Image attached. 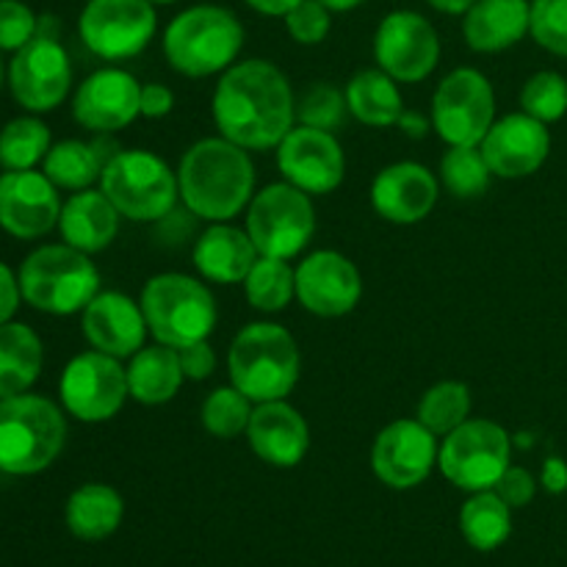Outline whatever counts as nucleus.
Listing matches in <instances>:
<instances>
[{
  "mask_svg": "<svg viewBox=\"0 0 567 567\" xmlns=\"http://www.w3.org/2000/svg\"><path fill=\"white\" fill-rule=\"evenodd\" d=\"M286 25L299 44H319L330 33V9L319 0H302L286 14Z\"/></svg>",
  "mask_w": 567,
  "mask_h": 567,
  "instance_id": "79ce46f5",
  "label": "nucleus"
},
{
  "mask_svg": "<svg viewBox=\"0 0 567 567\" xmlns=\"http://www.w3.org/2000/svg\"><path fill=\"white\" fill-rule=\"evenodd\" d=\"M66 441V421L50 399L17 393L0 399V471L31 476L50 468Z\"/></svg>",
  "mask_w": 567,
  "mask_h": 567,
  "instance_id": "20e7f679",
  "label": "nucleus"
},
{
  "mask_svg": "<svg viewBox=\"0 0 567 567\" xmlns=\"http://www.w3.org/2000/svg\"><path fill=\"white\" fill-rule=\"evenodd\" d=\"M460 532L476 551H496L513 535V507L496 491L474 493L460 509Z\"/></svg>",
  "mask_w": 567,
  "mask_h": 567,
  "instance_id": "473e14b6",
  "label": "nucleus"
},
{
  "mask_svg": "<svg viewBox=\"0 0 567 567\" xmlns=\"http://www.w3.org/2000/svg\"><path fill=\"white\" fill-rule=\"evenodd\" d=\"M244 288H247V299L255 310L277 313L297 297V271L288 266V260L260 255L249 269Z\"/></svg>",
  "mask_w": 567,
  "mask_h": 567,
  "instance_id": "72a5a7b5",
  "label": "nucleus"
},
{
  "mask_svg": "<svg viewBox=\"0 0 567 567\" xmlns=\"http://www.w3.org/2000/svg\"><path fill=\"white\" fill-rule=\"evenodd\" d=\"M437 463V435H432L419 419H402L388 424L371 449V468L382 485L393 491L419 487Z\"/></svg>",
  "mask_w": 567,
  "mask_h": 567,
  "instance_id": "dca6fc26",
  "label": "nucleus"
},
{
  "mask_svg": "<svg viewBox=\"0 0 567 567\" xmlns=\"http://www.w3.org/2000/svg\"><path fill=\"white\" fill-rule=\"evenodd\" d=\"M540 485L546 487V493L551 496H563L567 491V463L559 457H548L543 463V474H540Z\"/></svg>",
  "mask_w": 567,
  "mask_h": 567,
  "instance_id": "09e8293b",
  "label": "nucleus"
},
{
  "mask_svg": "<svg viewBox=\"0 0 567 567\" xmlns=\"http://www.w3.org/2000/svg\"><path fill=\"white\" fill-rule=\"evenodd\" d=\"M244 48V28L221 6H194L177 14L164 33V55L172 70L208 78L230 70Z\"/></svg>",
  "mask_w": 567,
  "mask_h": 567,
  "instance_id": "39448f33",
  "label": "nucleus"
},
{
  "mask_svg": "<svg viewBox=\"0 0 567 567\" xmlns=\"http://www.w3.org/2000/svg\"><path fill=\"white\" fill-rule=\"evenodd\" d=\"M529 33L548 53L567 59V0H535Z\"/></svg>",
  "mask_w": 567,
  "mask_h": 567,
  "instance_id": "a19ab883",
  "label": "nucleus"
},
{
  "mask_svg": "<svg viewBox=\"0 0 567 567\" xmlns=\"http://www.w3.org/2000/svg\"><path fill=\"white\" fill-rule=\"evenodd\" d=\"M380 70L399 83H415L432 75L441 61V39L419 11H391L374 37Z\"/></svg>",
  "mask_w": 567,
  "mask_h": 567,
  "instance_id": "2eb2a0df",
  "label": "nucleus"
},
{
  "mask_svg": "<svg viewBox=\"0 0 567 567\" xmlns=\"http://www.w3.org/2000/svg\"><path fill=\"white\" fill-rule=\"evenodd\" d=\"M524 114L540 122H557L567 114V81L559 72H537L520 89Z\"/></svg>",
  "mask_w": 567,
  "mask_h": 567,
  "instance_id": "58836bf2",
  "label": "nucleus"
},
{
  "mask_svg": "<svg viewBox=\"0 0 567 567\" xmlns=\"http://www.w3.org/2000/svg\"><path fill=\"white\" fill-rule=\"evenodd\" d=\"M347 105L352 116L371 127H391L402 116V94L396 81L382 70H363L349 81Z\"/></svg>",
  "mask_w": 567,
  "mask_h": 567,
  "instance_id": "2f4dec72",
  "label": "nucleus"
},
{
  "mask_svg": "<svg viewBox=\"0 0 567 567\" xmlns=\"http://www.w3.org/2000/svg\"><path fill=\"white\" fill-rule=\"evenodd\" d=\"M471 415V391L463 382H437L424 393L419 404V421L432 432V435H443L457 430L465 424Z\"/></svg>",
  "mask_w": 567,
  "mask_h": 567,
  "instance_id": "c9c22d12",
  "label": "nucleus"
},
{
  "mask_svg": "<svg viewBox=\"0 0 567 567\" xmlns=\"http://www.w3.org/2000/svg\"><path fill=\"white\" fill-rule=\"evenodd\" d=\"M39 31L33 11L20 0H0V50H20Z\"/></svg>",
  "mask_w": 567,
  "mask_h": 567,
  "instance_id": "37998d69",
  "label": "nucleus"
},
{
  "mask_svg": "<svg viewBox=\"0 0 567 567\" xmlns=\"http://www.w3.org/2000/svg\"><path fill=\"white\" fill-rule=\"evenodd\" d=\"M100 192L120 216L133 221H161L175 210L181 186L164 158L144 150H120L100 177Z\"/></svg>",
  "mask_w": 567,
  "mask_h": 567,
  "instance_id": "6e6552de",
  "label": "nucleus"
},
{
  "mask_svg": "<svg viewBox=\"0 0 567 567\" xmlns=\"http://www.w3.org/2000/svg\"><path fill=\"white\" fill-rule=\"evenodd\" d=\"M396 125L402 127V131L408 133L410 138H424L426 131H430V127H432V120H426V116L415 114V111H402V116H399Z\"/></svg>",
  "mask_w": 567,
  "mask_h": 567,
  "instance_id": "8fccbe9b",
  "label": "nucleus"
},
{
  "mask_svg": "<svg viewBox=\"0 0 567 567\" xmlns=\"http://www.w3.org/2000/svg\"><path fill=\"white\" fill-rule=\"evenodd\" d=\"M20 277H14V271L6 264H0V324L11 321V316L17 313V305H20Z\"/></svg>",
  "mask_w": 567,
  "mask_h": 567,
  "instance_id": "de8ad7c7",
  "label": "nucleus"
},
{
  "mask_svg": "<svg viewBox=\"0 0 567 567\" xmlns=\"http://www.w3.org/2000/svg\"><path fill=\"white\" fill-rule=\"evenodd\" d=\"M437 11H446V14H463L468 11L476 0H430Z\"/></svg>",
  "mask_w": 567,
  "mask_h": 567,
  "instance_id": "603ef678",
  "label": "nucleus"
},
{
  "mask_svg": "<svg viewBox=\"0 0 567 567\" xmlns=\"http://www.w3.org/2000/svg\"><path fill=\"white\" fill-rule=\"evenodd\" d=\"M42 341L17 321L0 324V399L25 393L42 371Z\"/></svg>",
  "mask_w": 567,
  "mask_h": 567,
  "instance_id": "7c9ffc66",
  "label": "nucleus"
},
{
  "mask_svg": "<svg viewBox=\"0 0 567 567\" xmlns=\"http://www.w3.org/2000/svg\"><path fill=\"white\" fill-rule=\"evenodd\" d=\"M529 0H476L465 11V42L476 53H502L529 33Z\"/></svg>",
  "mask_w": 567,
  "mask_h": 567,
  "instance_id": "a878e982",
  "label": "nucleus"
},
{
  "mask_svg": "<svg viewBox=\"0 0 567 567\" xmlns=\"http://www.w3.org/2000/svg\"><path fill=\"white\" fill-rule=\"evenodd\" d=\"M61 199L44 172L22 169L0 175V227L31 241L59 225Z\"/></svg>",
  "mask_w": 567,
  "mask_h": 567,
  "instance_id": "6ab92c4d",
  "label": "nucleus"
},
{
  "mask_svg": "<svg viewBox=\"0 0 567 567\" xmlns=\"http://www.w3.org/2000/svg\"><path fill=\"white\" fill-rule=\"evenodd\" d=\"M227 369L233 385L255 404L286 399L299 382L297 341L286 327L255 321L233 338Z\"/></svg>",
  "mask_w": 567,
  "mask_h": 567,
  "instance_id": "7ed1b4c3",
  "label": "nucleus"
},
{
  "mask_svg": "<svg viewBox=\"0 0 567 567\" xmlns=\"http://www.w3.org/2000/svg\"><path fill=\"white\" fill-rule=\"evenodd\" d=\"M493 491H496L498 496L509 504V507L520 509V507H526L532 498H535L537 482L526 468H520V465H509V468L502 474V480L496 482V487H493Z\"/></svg>",
  "mask_w": 567,
  "mask_h": 567,
  "instance_id": "c03bdc74",
  "label": "nucleus"
},
{
  "mask_svg": "<svg viewBox=\"0 0 567 567\" xmlns=\"http://www.w3.org/2000/svg\"><path fill=\"white\" fill-rule=\"evenodd\" d=\"M321 6H327L330 11H349V9H358L363 0H319Z\"/></svg>",
  "mask_w": 567,
  "mask_h": 567,
  "instance_id": "864d4df0",
  "label": "nucleus"
},
{
  "mask_svg": "<svg viewBox=\"0 0 567 567\" xmlns=\"http://www.w3.org/2000/svg\"><path fill=\"white\" fill-rule=\"evenodd\" d=\"M142 310L150 332L158 343L183 349L208 341L216 327L214 293L188 275H158L144 286Z\"/></svg>",
  "mask_w": 567,
  "mask_h": 567,
  "instance_id": "0eeeda50",
  "label": "nucleus"
},
{
  "mask_svg": "<svg viewBox=\"0 0 567 567\" xmlns=\"http://www.w3.org/2000/svg\"><path fill=\"white\" fill-rule=\"evenodd\" d=\"M277 166L286 183L305 194H330L341 186L347 158L330 131L299 125L277 144Z\"/></svg>",
  "mask_w": 567,
  "mask_h": 567,
  "instance_id": "f3484780",
  "label": "nucleus"
},
{
  "mask_svg": "<svg viewBox=\"0 0 567 567\" xmlns=\"http://www.w3.org/2000/svg\"><path fill=\"white\" fill-rule=\"evenodd\" d=\"M177 358H181V369L186 380L194 382H203L214 374L216 369V354L210 349L208 341H197V343H188V347L177 349Z\"/></svg>",
  "mask_w": 567,
  "mask_h": 567,
  "instance_id": "a18cd8bd",
  "label": "nucleus"
},
{
  "mask_svg": "<svg viewBox=\"0 0 567 567\" xmlns=\"http://www.w3.org/2000/svg\"><path fill=\"white\" fill-rule=\"evenodd\" d=\"M347 94L330 83H316L297 100V122L319 131H338L347 120Z\"/></svg>",
  "mask_w": 567,
  "mask_h": 567,
  "instance_id": "ea45409f",
  "label": "nucleus"
},
{
  "mask_svg": "<svg viewBox=\"0 0 567 567\" xmlns=\"http://www.w3.org/2000/svg\"><path fill=\"white\" fill-rule=\"evenodd\" d=\"M183 369L181 358H177V349L164 347H142L131 358L127 365V388H131V396L136 402L150 404H166L177 396L183 385Z\"/></svg>",
  "mask_w": 567,
  "mask_h": 567,
  "instance_id": "c756f323",
  "label": "nucleus"
},
{
  "mask_svg": "<svg viewBox=\"0 0 567 567\" xmlns=\"http://www.w3.org/2000/svg\"><path fill=\"white\" fill-rule=\"evenodd\" d=\"M72 114L89 131L116 133L142 114V86L125 70H97L78 86Z\"/></svg>",
  "mask_w": 567,
  "mask_h": 567,
  "instance_id": "412c9836",
  "label": "nucleus"
},
{
  "mask_svg": "<svg viewBox=\"0 0 567 567\" xmlns=\"http://www.w3.org/2000/svg\"><path fill=\"white\" fill-rule=\"evenodd\" d=\"M158 17L150 0H89L78 20L83 44L109 61L138 55L153 39Z\"/></svg>",
  "mask_w": 567,
  "mask_h": 567,
  "instance_id": "ddd939ff",
  "label": "nucleus"
},
{
  "mask_svg": "<svg viewBox=\"0 0 567 567\" xmlns=\"http://www.w3.org/2000/svg\"><path fill=\"white\" fill-rule=\"evenodd\" d=\"M175 109V94H172L169 86L164 83H150V86H142V116L147 120H161L169 111Z\"/></svg>",
  "mask_w": 567,
  "mask_h": 567,
  "instance_id": "49530a36",
  "label": "nucleus"
},
{
  "mask_svg": "<svg viewBox=\"0 0 567 567\" xmlns=\"http://www.w3.org/2000/svg\"><path fill=\"white\" fill-rule=\"evenodd\" d=\"M252 399L244 396L236 385L216 388L203 404V426L214 437L230 441L247 432L249 419H252Z\"/></svg>",
  "mask_w": 567,
  "mask_h": 567,
  "instance_id": "4c0bfd02",
  "label": "nucleus"
},
{
  "mask_svg": "<svg viewBox=\"0 0 567 567\" xmlns=\"http://www.w3.org/2000/svg\"><path fill=\"white\" fill-rule=\"evenodd\" d=\"M83 336L97 352L111 358H133L144 347L150 327L144 319L142 302H133L131 297L120 291L97 293L92 302L83 308Z\"/></svg>",
  "mask_w": 567,
  "mask_h": 567,
  "instance_id": "4be33fe9",
  "label": "nucleus"
},
{
  "mask_svg": "<svg viewBox=\"0 0 567 567\" xmlns=\"http://www.w3.org/2000/svg\"><path fill=\"white\" fill-rule=\"evenodd\" d=\"M214 122L221 136L238 147H277L297 122L291 83L271 61L233 64L214 92Z\"/></svg>",
  "mask_w": 567,
  "mask_h": 567,
  "instance_id": "f257e3e1",
  "label": "nucleus"
},
{
  "mask_svg": "<svg viewBox=\"0 0 567 567\" xmlns=\"http://www.w3.org/2000/svg\"><path fill=\"white\" fill-rule=\"evenodd\" d=\"M50 131L37 116L11 120L0 131V166L6 172L33 169L50 153Z\"/></svg>",
  "mask_w": 567,
  "mask_h": 567,
  "instance_id": "f704fd0d",
  "label": "nucleus"
},
{
  "mask_svg": "<svg viewBox=\"0 0 567 567\" xmlns=\"http://www.w3.org/2000/svg\"><path fill=\"white\" fill-rule=\"evenodd\" d=\"M509 454H513V441L504 426L487 419H468L449 432L437 452V465L454 487L482 493L496 487L504 471L509 468Z\"/></svg>",
  "mask_w": 567,
  "mask_h": 567,
  "instance_id": "1a4fd4ad",
  "label": "nucleus"
},
{
  "mask_svg": "<svg viewBox=\"0 0 567 567\" xmlns=\"http://www.w3.org/2000/svg\"><path fill=\"white\" fill-rule=\"evenodd\" d=\"M20 291L42 313L72 316L100 293V271L81 249L48 244L22 260Z\"/></svg>",
  "mask_w": 567,
  "mask_h": 567,
  "instance_id": "423d86ee",
  "label": "nucleus"
},
{
  "mask_svg": "<svg viewBox=\"0 0 567 567\" xmlns=\"http://www.w3.org/2000/svg\"><path fill=\"white\" fill-rule=\"evenodd\" d=\"M435 203L437 177L413 161L385 166L371 186V205L382 219L393 225H415L426 219Z\"/></svg>",
  "mask_w": 567,
  "mask_h": 567,
  "instance_id": "5701e85b",
  "label": "nucleus"
},
{
  "mask_svg": "<svg viewBox=\"0 0 567 567\" xmlns=\"http://www.w3.org/2000/svg\"><path fill=\"white\" fill-rule=\"evenodd\" d=\"M0 83H3V61H0Z\"/></svg>",
  "mask_w": 567,
  "mask_h": 567,
  "instance_id": "6e6d98bb",
  "label": "nucleus"
},
{
  "mask_svg": "<svg viewBox=\"0 0 567 567\" xmlns=\"http://www.w3.org/2000/svg\"><path fill=\"white\" fill-rule=\"evenodd\" d=\"M363 280L358 266L341 252L319 249L297 269V299L305 310L321 319H338L358 308Z\"/></svg>",
  "mask_w": 567,
  "mask_h": 567,
  "instance_id": "a211bd4d",
  "label": "nucleus"
},
{
  "mask_svg": "<svg viewBox=\"0 0 567 567\" xmlns=\"http://www.w3.org/2000/svg\"><path fill=\"white\" fill-rule=\"evenodd\" d=\"M255 11L260 14H269V17H286L293 6H299L302 0H247Z\"/></svg>",
  "mask_w": 567,
  "mask_h": 567,
  "instance_id": "3c124183",
  "label": "nucleus"
},
{
  "mask_svg": "<svg viewBox=\"0 0 567 567\" xmlns=\"http://www.w3.org/2000/svg\"><path fill=\"white\" fill-rule=\"evenodd\" d=\"M116 153L120 147L109 138H97V142L66 138V142L53 144L50 153L44 155V175L55 183V188L83 192L103 177V169Z\"/></svg>",
  "mask_w": 567,
  "mask_h": 567,
  "instance_id": "cd10ccee",
  "label": "nucleus"
},
{
  "mask_svg": "<svg viewBox=\"0 0 567 567\" xmlns=\"http://www.w3.org/2000/svg\"><path fill=\"white\" fill-rule=\"evenodd\" d=\"M496 122V94L480 70H454L441 81L432 97V127L437 136L454 144L480 147Z\"/></svg>",
  "mask_w": 567,
  "mask_h": 567,
  "instance_id": "9b49d317",
  "label": "nucleus"
},
{
  "mask_svg": "<svg viewBox=\"0 0 567 567\" xmlns=\"http://www.w3.org/2000/svg\"><path fill=\"white\" fill-rule=\"evenodd\" d=\"M125 515V504L122 496L109 485L100 482H89V485L78 487L70 496L64 509L66 529L86 543H100L105 537L114 535Z\"/></svg>",
  "mask_w": 567,
  "mask_h": 567,
  "instance_id": "c85d7f7f",
  "label": "nucleus"
},
{
  "mask_svg": "<svg viewBox=\"0 0 567 567\" xmlns=\"http://www.w3.org/2000/svg\"><path fill=\"white\" fill-rule=\"evenodd\" d=\"M480 147L493 175L518 181V177L535 175L546 164L551 153V133L546 122L520 111V114H507L493 122Z\"/></svg>",
  "mask_w": 567,
  "mask_h": 567,
  "instance_id": "aec40b11",
  "label": "nucleus"
},
{
  "mask_svg": "<svg viewBox=\"0 0 567 567\" xmlns=\"http://www.w3.org/2000/svg\"><path fill=\"white\" fill-rule=\"evenodd\" d=\"M247 233L260 255L297 258L316 233L313 203L291 183H271L249 203Z\"/></svg>",
  "mask_w": 567,
  "mask_h": 567,
  "instance_id": "9d476101",
  "label": "nucleus"
},
{
  "mask_svg": "<svg viewBox=\"0 0 567 567\" xmlns=\"http://www.w3.org/2000/svg\"><path fill=\"white\" fill-rule=\"evenodd\" d=\"M59 230L70 247L86 255L103 252L120 230V210L103 192L83 188L61 205Z\"/></svg>",
  "mask_w": 567,
  "mask_h": 567,
  "instance_id": "bb28decb",
  "label": "nucleus"
},
{
  "mask_svg": "<svg viewBox=\"0 0 567 567\" xmlns=\"http://www.w3.org/2000/svg\"><path fill=\"white\" fill-rule=\"evenodd\" d=\"M61 402L70 415L86 424L111 421L131 396L127 369L105 352H83L66 363L59 382Z\"/></svg>",
  "mask_w": 567,
  "mask_h": 567,
  "instance_id": "f8f14e48",
  "label": "nucleus"
},
{
  "mask_svg": "<svg viewBox=\"0 0 567 567\" xmlns=\"http://www.w3.org/2000/svg\"><path fill=\"white\" fill-rule=\"evenodd\" d=\"M491 166H487L482 147L471 144H454L441 158V181L449 194L460 199H474L491 186Z\"/></svg>",
  "mask_w": 567,
  "mask_h": 567,
  "instance_id": "e433bc0d",
  "label": "nucleus"
},
{
  "mask_svg": "<svg viewBox=\"0 0 567 567\" xmlns=\"http://www.w3.org/2000/svg\"><path fill=\"white\" fill-rule=\"evenodd\" d=\"M72 66L66 50L50 33L37 31V37L22 44L9 66V86L22 109L42 114L64 103L70 94Z\"/></svg>",
  "mask_w": 567,
  "mask_h": 567,
  "instance_id": "4468645a",
  "label": "nucleus"
},
{
  "mask_svg": "<svg viewBox=\"0 0 567 567\" xmlns=\"http://www.w3.org/2000/svg\"><path fill=\"white\" fill-rule=\"evenodd\" d=\"M150 3H175V0H150Z\"/></svg>",
  "mask_w": 567,
  "mask_h": 567,
  "instance_id": "5fc2aeb1",
  "label": "nucleus"
},
{
  "mask_svg": "<svg viewBox=\"0 0 567 567\" xmlns=\"http://www.w3.org/2000/svg\"><path fill=\"white\" fill-rule=\"evenodd\" d=\"M186 208L208 221H230L252 203L255 166L247 150L221 138H203L186 150L177 169Z\"/></svg>",
  "mask_w": 567,
  "mask_h": 567,
  "instance_id": "f03ea898",
  "label": "nucleus"
},
{
  "mask_svg": "<svg viewBox=\"0 0 567 567\" xmlns=\"http://www.w3.org/2000/svg\"><path fill=\"white\" fill-rule=\"evenodd\" d=\"M247 437L252 452L264 463L277 465V468H293V465L302 463L310 449L308 421L286 399L260 402L252 410Z\"/></svg>",
  "mask_w": 567,
  "mask_h": 567,
  "instance_id": "b1692460",
  "label": "nucleus"
},
{
  "mask_svg": "<svg viewBox=\"0 0 567 567\" xmlns=\"http://www.w3.org/2000/svg\"><path fill=\"white\" fill-rule=\"evenodd\" d=\"M258 258L260 252L249 233L225 221H214V227H208L194 247V266L199 275L221 286L247 280Z\"/></svg>",
  "mask_w": 567,
  "mask_h": 567,
  "instance_id": "393cba45",
  "label": "nucleus"
}]
</instances>
